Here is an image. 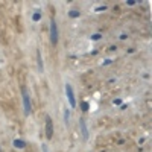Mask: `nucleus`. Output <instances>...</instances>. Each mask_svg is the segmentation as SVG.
Masks as SVG:
<instances>
[{
  "label": "nucleus",
  "mask_w": 152,
  "mask_h": 152,
  "mask_svg": "<svg viewBox=\"0 0 152 152\" xmlns=\"http://www.w3.org/2000/svg\"><path fill=\"white\" fill-rule=\"evenodd\" d=\"M50 41L53 46H56V43H58V26H56L55 20L50 21Z\"/></svg>",
  "instance_id": "f257e3e1"
},
{
  "label": "nucleus",
  "mask_w": 152,
  "mask_h": 152,
  "mask_svg": "<svg viewBox=\"0 0 152 152\" xmlns=\"http://www.w3.org/2000/svg\"><path fill=\"white\" fill-rule=\"evenodd\" d=\"M65 94H67V99H69L70 107L75 108V107H76V99H75V94H73V88H72V85H69V84H65Z\"/></svg>",
  "instance_id": "f03ea898"
},
{
  "label": "nucleus",
  "mask_w": 152,
  "mask_h": 152,
  "mask_svg": "<svg viewBox=\"0 0 152 152\" xmlns=\"http://www.w3.org/2000/svg\"><path fill=\"white\" fill-rule=\"evenodd\" d=\"M46 137L49 140L53 137V123H52V119L49 116L46 117Z\"/></svg>",
  "instance_id": "7ed1b4c3"
},
{
  "label": "nucleus",
  "mask_w": 152,
  "mask_h": 152,
  "mask_svg": "<svg viewBox=\"0 0 152 152\" xmlns=\"http://www.w3.org/2000/svg\"><path fill=\"white\" fill-rule=\"evenodd\" d=\"M21 91H23V104H24V114H29V113H30V100H29V94H27L26 88H23Z\"/></svg>",
  "instance_id": "20e7f679"
},
{
  "label": "nucleus",
  "mask_w": 152,
  "mask_h": 152,
  "mask_svg": "<svg viewBox=\"0 0 152 152\" xmlns=\"http://www.w3.org/2000/svg\"><path fill=\"white\" fill-rule=\"evenodd\" d=\"M37 61H38V69H40V72H43V59H41V53H40V50L37 52Z\"/></svg>",
  "instance_id": "39448f33"
},
{
  "label": "nucleus",
  "mask_w": 152,
  "mask_h": 152,
  "mask_svg": "<svg viewBox=\"0 0 152 152\" xmlns=\"http://www.w3.org/2000/svg\"><path fill=\"white\" fill-rule=\"evenodd\" d=\"M81 129H82V136H84V139H87L88 134H87V126H85V122H84V120H81Z\"/></svg>",
  "instance_id": "423d86ee"
},
{
  "label": "nucleus",
  "mask_w": 152,
  "mask_h": 152,
  "mask_svg": "<svg viewBox=\"0 0 152 152\" xmlns=\"http://www.w3.org/2000/svg\"><path fill=\"white\" fill-rule=\"evenodd\" d=\"M14 146H15V148H20V149H23L26 145H24V142H23V140H14Z\"/></svg>",
  "instance_id": "0eeeda50"
},
{
  "label": "nucleus",
  "mask_w": 152,
  "mask_h": 152,
  "mask_svg": "<svg viewBox=\"0 0 152 152\" xmlns=\"http://www.w3.org/2000/svg\"><path fill=\"white\" fill-rule=\"evenodd\" d=\"M40 18H41V14H40V12H35V14H33V20H35V21H38Z\"/></svg>",
  "instance_id": "6e6552de"
},
{
  "label": "nucleus",
  "mask_w": 152,
  "mask_h": 152,
  "mask_svg": "<svg viewBox=\"0 0 152 152\" xmlns=\"http://www.w3.org/2000/svg\"><path fill=\"white\" fill-rule=\"evenodd\" d=\"M78 15H79L78 11H70V17H78Z\"/></svg>",
  "instance_id": "1a4fd4ad"
},
{
  "label": "nucleus",
  "mask_w": 152,
  "mask_h": 152,
  "mask_svg": "<svg viewBox=\"0 0 152 152\" xmlns=\"http://www.w3.org/2000/svg\"><path fill=\"white\" fill-rule=\"evenodd\" d=\"M69 117H70V113L65 110V123H69Z\"/></svg>",
  "instance_id": "9d476101"
}]
</instances>
